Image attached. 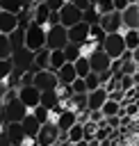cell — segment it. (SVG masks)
I'll return each mask as SVG.
<instances>
[{
	"label": "cell",
	"instance_id": "cell-25",
	"mask_svg": "<svg viewBox=\"0 0 139 146\" xmlns=\"http://www.w3.org/2000/svg\"><path fill=\"white\" fill-rule=\"evenodd\" d=\"M121 34H123V43H125V48L128 50H134L137 46H139V34H137V30H121Z\"/></svg>",
	"mask_w": 139,
	"mask_h": 146
},
{
	"label": "cell",
	"instance_id": "cell-9",
	"mask_svg": "<svg viewBox=\"0 0 139 146\" xmlns=\"http://www.w3.org/2000/svg\"><path fill=\"white\" fill-rule=\"evenodd\" d=\"M59 139V130H57V125L55 123H41V128H39V135H36V146H50V144H55Z\"/></svg>",
	"mask_w": 139,
	"mask_h": 146
},
{
	"label": "cell",
	"instance_id": "cell-28",
	"mask_svg": "<svg viewBox=\"0 0 139 146\" xmlns=\"http://www.w3.org/2000/svg\"><path fill=\"white\" fill-rule=\"evenodd\" d=\"M66 137H68V141H71V144H75V141H82V139H84V128H82V123H75V125H71V128L66 130Z\"/></svg>",
	"mask_w": 139,
	"mask_h": 146
},
{
	"label": "cell",
	"instance_id": "cell-35",
	"mask_svg": "<svg viewBox=\"0 0 139 146\" xmlns=\"http://www.w3.org/2000/svg\"><path fill=\"white\" fill-rule=\"evenodd\" d=\"M118 73H121V75H134V73H137V62H132V59L123 62L121 68H118Z\"/></svg>",
	"mask_w": 139,
	"mask_h": 146
},
{
	"label": "cell",
	"instance_id": "cell-37",
	"mask_svg": "<svg viewBox=\"0 0 139 146\" xmlns=\"http://www.w3.org/2000/svg\"><path fill=\"white\" fill-rule=\"evenodd\" d=\"M96 48H98V43H93L91 39H87L84 43H80V55H82V57H89Z\"/></svg>",
	"mask_w": 139,
	"mask_h": 146
},
{
	"label": "cell",
	"instance_id": "cell-54",
	"mask_svg": "<svg viewBox=\"0 0 139 146\" xmlns=\"http://www.w3.org/2000/svg\"><path fill=\"white\" fill-rule=\"evenodd\" d=\"M89 2H91V5H96V2H98V0H89Z\"/></svg>",
	"mask_w": 139,
	"mask_h": 146
},
{
	"label": "cell",
	"instance_id": "cell-38",
	"mask_svg": "<svg viewBox=\"0 0 139 146\" xmlns=\"http://www.w3.org/2000/svg\"><path fill=\"white\" fill-rule=\"evenodd\" d=\"M84 84H87V91H93V89H98V87H100L98 73H89V75L84 78Z\"/></svg>",
	"mask_w": 139,
	"mask_h": 146
},
{
	"label": "cell",
	"instance_id": "cell-42",
	"mask_svg": "<svg viewBox=\"0 0 139 146\" xmlns=\"http://www.w3.org/2000/svg\"><path fill=\"white\" fill-rule=\"evenodd\" d=\"M89 121H93V123H103L105 116H103L100 110H89Z\"/></svg>",
	"mask_w": 139,
	"mask_h": 146
},
{
	"label": "cell",
	"instance_id": "cell-34",
	"mask_svg": "<svg viewBox=\"0 0 139 146\" xmlns=\"http://www.w3.org/2000/svg\"><path fill=\"white\" fill-rule=\"evenodd\" d=\"M11 71H14V62L11 59H2L0 62V80H7L11 75Z\"/></svg>",
	"mask_w": 139,
	"mask_h": 146
},
{
	"label": "cell",
	"instance_id": "cell-56",
	"mask_svg": "<svg viewBox=\"0 0 139 146\" xmlns=\"http://www.w3.org/2000/svg\"><path fill=\"white\" fill-rule=\"evenodd\" d=\"M137 34H139V27H137Z\"/></svg>",
	"mask_w": 139,
	"mask_h": 146
},
{
	"label": "cell",
	"instance_id": "cell-44",
	"mask_svg": "<svg viewBox=\"0 0 139 146\" xmlns=\"http://www.w3.org/2000/svg\"><path fill=\"white\" fill-rule=\"evenodd\" d=\"M112 75H114V73H112V68H107V71H103V73H98V80H100V87H103L105 82H109V80H112Z\"/></svg>",
	"mask_w": 139,
	"mask_h": 146
},
{
	"label": "cell",
	"instance_id": "cell-30",
	"mask_svg": "<svg viewBox=\"0 0 139 146\" xmlns=\"http://www.w3.org/2000/svg\"><path fill=\"white\" fill-rule=\"evenodd\" d=\"M32 114H34V119L39 121V123H48V116H50V110L48 107H43V105H36L34 110H30Z\"/></svg>",
	"mask_w": 139,
	"mask_h": 146
},
{
	"label": "cell",
	"instance_id": "cell-7",
	"mask_svg": "<svg viewBox=\"0 0 139 146\" xmlns=\"http://www.w3.org/2000/svg\"><path fill=\"white\" fill-rule=\"evenodd\" d=\"M18 100L27 110H34L39 105V100H41V91L34 84H23V87H18Z\"/></svg>",
	"mask_w": 139,
	"mask_h": 146
},
{
	"label": "cell",
	"instance_id": "cell-47",
	"mask_svg": "<svg viewBox=\"0 0 139 146\" xmlns=\"http://www.w3.org/2000/svg\"><path fill=\"white\" fill-rule=\"evenodd\" d=\"M130 52H132V62H137V64H139V46H137L134 50H130Z\"/></svg>",
	"mask_w": 139,
	"mask_h": 146
},
{
	"label": "cell",
	"instance_id": "cell-29",
	"mask_svg": "<svg viewBox=\"0 0 139 146\" xmlns=\"http://www.w3.org/2000/svg\"><path fill=\"white\" fill-rule=\"evenodd\" d=\"M105 36H107V34H105V30H103L98 23H96V25H89V39H91L93 43H98V46H100Z\"/></svg>",
	"mask_w": 139,
	"mask_h": 146
},
{
	"label": "cell",
	"instance_id": "cell-5",
	"mask_svg": "<svg viewBox=\"0 0 139 146\" xmlns=\"http://www.w3.org/2000/svg\"><path fill=\"white\" fill-rule=\"evenodd\" d=\"M27 112H30V110L18 100V94H16L11 100L5 103V114H7V121H9V123H21V121L25 119Z\"/></svg>",
	"mask_w": 139,
	"mask_h": 146
},
{
	"label": "cell",
	"instance_id": "cell-32",
	"mask_svg": "<svg viewBox=\"0 0 139 146\" xmlns=\"http://www.w3.org/2000/svg\"><path fill=\"white\" fill-rule=\"evenodd\" d=\"M82 21L89 23V25H96V23L100 21V16H98V11H96L93 7H87V9L82 11Z\"/></svg>",
	"mask_w": 139,
	"mask_h": 146
},
{
	"label": "cell",
	"instance_id": "cell-18",
	"mask_svg": "<svg viewBox=\"0 0 139 146\" xmlns=\"http://www.w3.org/2000/svg\"><path fill=\"white\" fill-rule=\"evenodd\" d=\"M75 78H77V73H75V66H73L71 62H66V64L57 71V82H59V84H71Z\"/></svg>",
	"mask_w": 139,
	"mask_h": 146
},
{
	"label": "cell",
	"instance_id": "cell-19",
	"mask_svg": "<svg viewBox=\"0 0 139 146\" xmlns=\"http://www.w3.org/2000/svg\"><path fill=\"white\" fill-rule=\"evenodd\" d=\"M100 112H103V116H125L123 105H121V103H116V100H109V98L103 103Z\"/></svg>",
	"mask_w": 139,
	"mask_h": 146
},
{
	"label": "cell",
	"instance_id": "cell-57",
	"mask_svg": "<svg viewBox=\"0 0 139 146\" xmlns=\"http://www.w3.org/2000/svg\"><path fill=\"white\" fill-rule=\"evenodd\" d=\"M137 5H139V0H137Z\"/></svg>",
	"mask_w": 139,
	"mask_h": 146
},
{
	"label": "cell",
	"instance_id": "cell-23",
	"mask_svg": "<svg viewBox=\"0 0 139 146\" xmlns=\"http://www.w3.org/2000/svg\"><path fill=\"white\" fill-rule=\"evenodd\" d=\"M25 7V0H0V11H9V14H21Z\"/></svg>",
	"mask_w": 139,
	"mask_h": 146
},
{
	"label": "cell",
	"instance_id": "cell-43",
	"mask_svg": "<svg viewBox=\"0 0 139 146\" xmlns=\"http://www.w3.org/2000/svg\"><path fill=\"white\" fill-rule=\"evenodd\" d=\"M46 5H48L52 11H59V9L66 5V0H46Z\"/></svg>",
	"mask_w": 139,
	"mask_h": 146
},
{
	"label": "cell",
	"instance_id": "cell-21",
	"mask_svg": "<svg viewBox=\"0 0 139 146\" xmlns=\"http://www.w3.org/2000/svg\"><path fill=\"white\" fill-rule=\"evenodd\" d=\"M64 64H66V55H64V50H50V55H48V68L57 73Z\"/></svg>",
	"mask_w": 139,
	"mask_h": 146
},
{
	"label": "cell",
	"instance_id": "cell-12",
	"mask_svg": "<svg viewBox=\"0 0 139 146\" xmlns=\"http://www.w3.org/2000/svg\"><path fill=\"white\" fill-rule=\"evenodd\" d=\"M121 23L125 30H137L139 27V5H128L121 11Z\"/></svg>",
	"mask_w": 139,
	"mask_h": 146
},
{
	"label": "cell",
	"instance_id": "cell-51",
	"mask_svg": "<svg viewBox=\"0 0 139 146\" xmlns=\"http://www.w3.org/2000/svg\"><path fill=\"white\" fill-rule=\"evenodd\" d=\"M39 2H46V0H32V5H39Z\"/></svg>",
	"mask_w": 139,
	"mask_h": 146
},
{
	"label": "cell",
	"instance_id": "cell-48",
	"mask_svg": "<svg viewBox=\"0 0 139 146\" xmlns=\"http://www.w3.org/2000/svg\"><path fill=\"white\" fill-rule=\"evenodd\" d=\"M89 146H100V141H98V139L93 137V139H89Z\"/></svg>",
	"mask_w": 139,
	"mask_h": 146
},
{
	"label": "cell",
	"instance_id": "cell-20",
	"mask_svg": "<svg viewBox=\"0 0 139 146\" xmlns=\"http://www.w3.org/2000/svg\"><path fill=\"white\" fill-rule=\"evenodd\" d=\"M21 125H23L25 135H30V137H36V135H39V128H41V123L34 119V114H32V112H27V114H25V119L21 121Z\"/></svg>",
	"mask_w": 139,
	"mask_h": 146
},
{
	"label": "cell",
	"instance_id": "cell-14",
	"mask_svg": "<svg viewBox=\"0 0 139 146\" xmlns=\"http://www.w3.org/2000/svg\"><path fill=\"white\" fill-rule=\"evenodd\" d=\"M105 100H107V89L105 87H98L93 91H87V110H100Z\"/></svg>",
	"mask_w": 139,
	"mask_h": 146
},
{
	"label": "cell",
	"instance_id": "cell-27",
	"mask_svg": "<svg viewBox=\"0 0 139 146\" xmlns=\"http://www.w3.org/2000/svg\"><path fill=\"white\" fill-rule=\"evenodd\" d=\"M14 55V48H11V41L7 34H0V62L2 59H11Z\"/></svg>",
	"mask_w": 139,
	"mask_h": 146
},
{
	"label": "cell",
	"instance_id": "cell-39",
	"mask_svg": "<svg viewBox=\"0 0 139 146\" xmlns=\"http://www.w3.org/2000/svg\"><path fill=\"white\" fill-rule=\"evenodd\" d=\"M132 87H134L132 75H121V78H118V89H121V91H125V94H128Z\"/></svg>",
	"mask_w": 139,
	"mask_h": 146
},
{
	"label": "cell",
	"instance_id": "cell-36",
	"mask_svg": "<svg viewBox=\"0 0 139 146\" xmlns=\"http://www.w3.org/2000/svg\"><path fill=\"white\" fill-rule=\"evenodd\" d=\"M71 94H87V84H84V78H75L71 84Z\"/></svg>",
	"mask_w": 139,
	"mask_h": 146
},
{
	"label": "cell",
	"instance_id": "cell-4",
	"mask_svg": "<svg viewBox=\"0 0 139 146\" xmlns=\"http://www.w3.org/2000/svg\"><path fill=\"white\" fill-rule=\"evenodd\" d=\"M32 84L39 91H52L57 89V73L50 68H41V71H32Z\"/></svg>",
	"mask_w": 139,
	"mask_h": 146
},
{
	"label": "cell",
	"instance_id": "cell-8",
	"mask_svg": "<svg viewBox=\"0 0 139 146\" xmlns=\"http://www.w3.org/2000/svg\"><path fill=\"white\" fill-rule=\"evenodd\" d=\"M89 66H91V73H103V71H107V68L112 66V59H109L107 52L98 46V48L89 55Z\"/></svg>",
	"mask_w": 139,
	"mask_h": 146
},
{
	"label": "cell",
	"instance_id": "cell-40",
	"mask_svg": "<svg viewBox=\"0 0 139 146\" xmlns=\"http://www.w3.org/2000/svg\"><path fill=\"white\" fill-rule=\"evenodd\" d=\"M82 128H84V139L89 141V139H93V135H96V130H98V123H93V121H84Z\"/></svg>",
	"mask_w": 139,
	"mask_h": 146
},
{
	"label": "cell",
	"instance_id": "cell-3",
	"mask_svg": "<svg viewBox=\"0 0 139 146\" xmlns=\"http://www.w3.org/2000/svg\"><path fill=\"white\" fill-rule=\"evenodd\" d=\"M100 48L107 52V57H109V59H118V57L128 50V48H125V43H123V34H121V32H112V34H107V36L103 39Z\"/></svg>",
	"mask_w": 139,
	"mask_h": 146
},
{
	"label": "cell",
	"instance_id": "cell-55",
	"mask_svg": "<svg viewBox=\"0 0 139 146\" xmlns=\"http://www.w3.org/2000/svg\"><path fill=\"white\" fill-rule=\"evenodd\" d=\"M137 73H139V64H137Z\"/></svg>",
	"mask_w": 139,
	"mask_h": 146
},
{
	"label": "cell",
	"instance_id": "cell-11",
	"mask_svg": "<svg viewBox=\"0 0 139 146\" xmlns=\"http://www.w3.org/2000/svg\"><path fill=\"white\" fill-rule=\"evenodd\" d=\"M87 39H89V23L80 21V23H75L73 27H68V43L80 46V43H84Z\"/></svg>",
	"mask_w": 139,
	"mask_h": 146
},
{
	"label": "cell",
	"instance_id": "cell-1",
	"mask_svg": "<svg viewBox=\"0 0 139 146\" xmlns=\"http://www.w3.org/2000/svg\"><path fill=\"white\" fill-rule=\"evenodd\" d=\"M41 48H46V27L34 23V21H30L25 25V50L36 52Z\"/></svg>",
	"mask_w": 139,
	"mask_h": 146
},
{
	"label": "cell",
	"instance_id": "cell-2",
	"mask_svg": "<svg viewBox=\"0 0 139 146\" xmlns=\"http://www.w3.org/2000/svg\"><path fill=\"white\" fill-rule=\"evenodd\" d=\"M68 46V30L64 25H50L46 27V48L48 50H64Z\"/></svg>",
	"mask_w": 139,
	"mask_h": 146
},
{
	"label": "cell",
	"instance_id": "cell-50",
	"mask_svg": "<svg viewBox=\"0 0 139 146\" xmlns=\"http://www.w3.org/2000/svg\"><path fill=\"white\" fill-rule=\"evenodd\" d=\"M132 80H134V87H139V73H134V75H132Z\"/></svg>",
	"mask_w": 139,
	"mask_h": 146
},
{
	"label": "cell",
	"instance_id": "cell-17",
	"mask_svg": "<svg viewBox=\"0 0 139 146\" xmlns=\"http://www.w3.org/2000/svg\"><path fill=\"white\" fill-rule=\"evenodd\" d=\"M5 132H7V139H9V144H11V146H21V144H23L25 130H23V125H21V123H7Z\"/></svg>",
	"mask_w": 139,
	"mask_h": 146
},
{
	"label": "cell",
	"instance_id": "cell-10",
	"mask_svg": "<svg viewBox=\"0 0 139 146\" xmlns=\"http://www.w3.org/2000/svg\"><path fill=\"white\" fill-rule=\"evenodd\" d=\"M98 25L105 30V34H112V32H121V30H123V23H121V11H109V14L100 16Z\"/></svg>",
	"mask_w": 139,
	"mask_h": 146
},
{
	"label": "cell",
	"instance_id": "cell-49",
	"mask_svg": "<svg viewBox=\"0 0 139 146\" xmlns=\"http://www.w3.org/2000/svg\"><path fill=\"white\" fill-rule=\"evenodd\" d=\"M73 146H89V141H87V139H82V141H75Z\"/></svg>",
	"mask_w": 139,
	"mask_h": 146
},
{
	"label": "cell",
	"instance_id": "cell-22",
	"mask_svg": "<svg viewBox=\"0 0 139 146\" xmlns=\"http://www.w3.org/2000/svg\"><path fill=\"white\" fill-rule=\"evenodd\" d=\"M48 55H50V50H48V48H41V50H36V52H34V57H32V66H34V71L48 68Z\"/></svg>",
	"mask_w": 139,
	"mask_h": 146
},
{
	"label": "cell",
	"instance_id": "cell-13",
	"mask_svg": "<svg viewBox=\"0 0 139 146\" xmlns=\"http://www.w3.org/2000/svg\"><path fill=\"white\" fill-rule=\"evenodd\" d=\"M75 123H77V112H73V110H62L57 114V119H55V125H57L59 132H66Z\"/></svg>",
	"mask_w": 139,
	"mask_h": 146
},
{
	"label": "cell",
	"instance_id": "cell-16",
	"mask_svg": "<svg viewBox=\"0 0 139 146\" xmlns=\"http://www.w3.org/2000/svg\"><path fill=\"white\" fill-rule=\"evenodd\" d=\"M50 7L46 5V2H39V5H32V11H30V16H32V21L34 23H39V25H43L46 27V23H48V18H50Z\"/></svg>",
	"mask_w": 139,
	"mask_h": 146
},
{
	"label": "cell",
	"instance_id": "cell-53",
	"mask_svg": "<svg viewBox=\"0 0 139 146\" xmlns=\"http://www.w3.org/2000/svg\"><path fill=\"white\" fill-rule=\"evenodd\" d=\"M50 146H62V144H59V141H55V144H50Z\"/></svg>",
	"mask_w": 139,
	"mask_h": 146
},
{
	"label": "cell",
	"instance_id": "cell-24",
	"mask_svg": "<svg viewBox=\"0 0 139 146\" xmlns=\"http://www.w3.org/2000/svg\"><path fill=\"white\" fill-rule=\"evenodd\" d=\"M39 105H43V107H48V110H55V107L59 105L57 91H55V89H52V91H41V100H39Z\"/></svg>",
	"mask_w": 139,
	"mask_h": 146
},
{
	"label": "cell",
	"instance_id": "cell-45",
	"mask_svg": "<svg viewBox=\"0 0 139 146\" xmlns=\"http://www.w3.org/2000/svg\"><path fill=\"white\" fill-rule=\"evenodd\" d=\"M112 5H114V11H123L128 7V0H112Z\"/></svg>",
	"mask_w": 139,
	"mask_h": 146
},
{
	"label": "cell",
	"instance_id": "cell-52",
	"mask_svg": "<svg viewBox=\"0 0 139 146\" xmlns=\"http://www.w3.org/2000/svg\"><path fill=\"white\" fill-rule=\"evenodd\" d=\"M128 5H137V0H128Z\"/></svg>",
	"mask_w": 139,
	"mask_h": 146
},
{
	"label": "cell",
	"instance_id": "cell-31",
	"mask_svg": "<svg viewBox=\"0 0 139 146\" xmlns=\"http://www.w3.org/2000/svg\"><path fill=\"white\" fill-rule=\"evenodd\" d=\"M96 11H98V16H105V14H109V11H114V5H112V0H98L96 5H91Z\"/></svg>",
	"mask_w": 139,
	"mask_h": 146
},
{
	"label": "cell",
	"instance_id": "cell-26",
	"mask_svg": "<svg viewBox=\"0 0 139 146\" xmlns=\"http://www.w3.org/2000/svg\"><path fill=\"white\" fill-rule=\"evenodd\" d=\"M73 66H75V73H77V78H87L89 73H91V66H89V57H77L75 62H73Z\"/></svg>",
	"mask_w": 139,
	"mask_h": 146
},
{
	"label": "cell",
	"instance_id": "cell-6",
	"mask_svg": "<svg viewBox=\"0 0 139 146\" xmlns=\"http://www.w3.org/2000/svg\"><path fill=\"white\" fill-rule=\"evenodd\" d=\"M82 21V9H77L73 2H66L62 9H59V25H64L66 30L73 27L75 23Z\"/></svg>",
	"mask_w": 139,
	"mask_h": 146
},
{
	"label": "cell",
	"instance_id": "cell-33",
	"mask_svg": "<svg viewBox=\"0 0 139 146\" xmlns=\"http://www.w3.org/2000/svg\"><path fill=\"white\" fill-rule=\"evenodd\" d=\"M64 55H66V62H75L77 57H80V46H75V43H68L66 48H64Z\"/></svg>",
	"mask_w": 139,
	"mask_h": 146
},
{
	"label": "cell",
	"instance_id": "cell-15",
	"mask_svg": "<svg viewBox=\"0 0 139 146\" xmlns=\"http://www.w3.org/2000/svg\"><path fill=\"white\" fill-rule=\"evenodd\" d=\"M18 27V14H9V11H0V34H11Z\"/></svg>",
	"mask_w": 139,
	"mask_h": 146
},
{
	"label": "cell",
	"instance_id": "cell-46",
	"mask_svg": "<svg viewBox=\"0 0 139 146\" xmlns=\"http://www.w3.org/2000/svg\"><path fill=\"white\" fill-rule=\"evenodd\" d=\"M68 2H73V5H75L77 9H82V11H84L87 7H91V2H89V0H68Z\"/></svg>",
	"mask_w": 139,
	"mask_h": 146
},
{
	"label": "cell",
	"instance_id": "cell-41",
	"mask_svg": "<svg viewBox=\"0 0 139 146\" xmlns=\"http://www.w3.org/2000/svg\"><path fill=\"white\" fill-rule=\"evenodd\" d=\"M107 98H109V100H116V103H121V105H125V91H121V89L109 91V94H107Z\"/></svg>",
	"mask_w": 139,
	"mask_h": 146
}]
</instances>
